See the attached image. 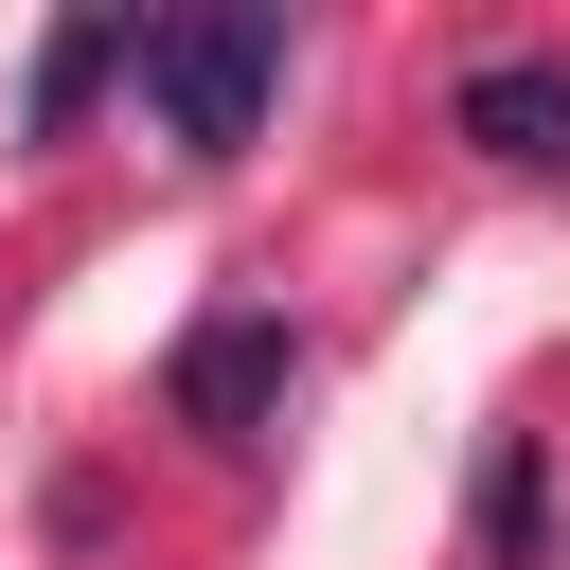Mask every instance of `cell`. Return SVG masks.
<instances>
[{
	"instance_id": "1",
	"label": "cell",
	"mask_w": 570,
	"mask_h": 570,
	"mask_svg": "<svg viewBox=\"0 0 570 570\" xmlns=\"http://www.w3.org/2000/svg\"><path fill=\"white\" fill-rule=\"evenodd\" d=\"M125 89L160 107L178 160H249V125H267V89H285V18H267V0L142 18V36H125Z\"/></svg>"
},
{
	"instance_id": "2",
	"label": "cell",
	"mask_w": 570,
	"mask_h": 570,
	"mask_svg": "<svg viewBox=\"0 0 570 570\" xmlns=\"http://www.w3.org/2000/svg\"><path fill=\"white\" fill-rule=\"evenodd\" d=\"M285 374H303L285 303H214V321H196V338L160 356V410H178L196 445H232V463H249V445L285 428Z\"/></svg>"
},
{
	"instance_id": "3",
	"label": "cell",
	"mask_w": 570,
	"mask_h": 570,
	"mask_svg": "<svg viewBox=\"0 0 570 570\" xmlns=\"http://www.w3.org/2000/svg\"><path fill=\"white\" fill-rule=\"evenodd\" d=\"M445 125L499 160V178H570V53H481L445 89Z\"/></svg>"
},
{
	"instance_id": "4",
	"label": "cell",
	"mask_w": 570,
	"mask_h": 570,
	"mask_svg": "<svg viewBox=\"0 0 570 570\" xmlns=\"http://www.w3.org/2000/svg\"><path fill=\"white\" fill-rule=\"evenodd\" d=\"M107 71H125V18H53V53H36V107H18V142H71Z\"/></svg>"
},
{
	"instance_id": "5",
	"label": "cell",
	"mask_w": 570,
	"mask_h": 570,
	"mask_svg": "<svg viewBox=\"0 0 570 570\" xmlns=\"http://www.w3.org/2000/svg\"><path fill=\"white\" fill-rule=\"evenodd\" d=\"M534 534H552V463H534V428H499V463H481V552L534 570Z\"/></svg>"
}]
</instances>
